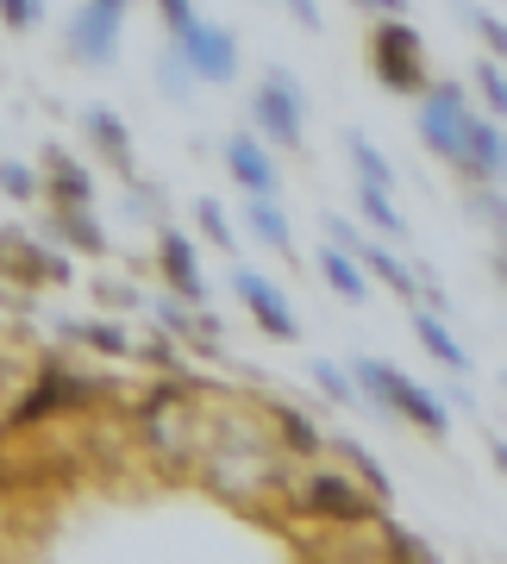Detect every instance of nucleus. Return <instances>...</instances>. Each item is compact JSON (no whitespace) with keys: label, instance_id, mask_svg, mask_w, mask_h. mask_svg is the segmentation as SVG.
Instances as JSON below:
<instances>
[{"label":"nucleus","instance_id":"39448f33","mask_svg":"<svg viewBox=\"0 0 507 564\" xmlns=\"http://www.w3.org/2000/svg\"><path fill=\"white\" fill-rule=\"evenodd\" d=\"M251 120L264 126L276 144H301V120H307V101L301 88L283 76V69H269V82L251 95Z\"/></svg>","mask_w":507,"mask_h":564},{"label":"nucleus","instance_id":"7ed1b4c3","mask_svg":"<svg viewBox=\"0 0 507 564\" xmlns=\"http://www.w3.org/2000/svg\"><path fill=\"white\" fill-rule=\"evenodd\" d=\"M176 57L188 63V76L195 82H232L239 76V44L225 25H207V20H188L176 32Z\"/></svg>","mask_w":507,"mask_h":564},{"label":"nucleus","instance_id":"bb28decb","mask_svg":"<svg viewBox=\"0 0 507 564\" xmlns=\"http://www.w3.org/2000/svg\"><path fill=\"white\" fill-rule=\"evenodd\" d=\"M0 20L20 25V32H32V25L44 20V7H38V0H0Z\"/></svg>","mask_w":507,"mask_h":564},{"label":"nucleus","instance_id":"0eeeda50","mask_svg":"<svg viewBox=\"0 0 507 564\" xmlns=\"http://www.w3.org/2000/svg\"><path fill=\"white\" fill-rule=\"evenodd\" d=\"M120 20L125 13H113V7H101V0H88L76 20H69V51H76L81 63H95V69L113 63L120 57Z\"/></svg>","mask_w":507,"mask_h":564},{"label":"nucleus","instance_id":"412c9836","mask_svg":"<svg viewBox=\"0 0 507 564\" xmlns=\"http://www.w3.org/2000/svg\"><path fill=\"white\" fill-rule=\"evenodd\" d=\"M195 220H201V232L220 245V251H232V245H239V232H232V220H225L220 202H195Z\"/></svg>","mask_w":507,"mask_h":564},{"label":"nucleus","instance_id":"f257e3e1","mask_svg":"<svg viewBox=\"0 0 507 564\" xmlns=\"http://www.w3.org/2000/svg\"><path fill=\"white\" fill-rule=\"evenodd\" d=\"M351 383H357V395H370L376 408H388V414H401V421H414L420 433H445V408L432 402L427 389L414 383V377H401L395 364H383V358H357L351 364Z\"/></svg>","mask_w":507,"mask_h":564},{"label":"nucleus","instance_id":"c85d7f7f","mask_svg":"<svg viewBox=\"0 0 507 564\" xmlns=\"http://www.w3.org/2000/svg\"><path fill=\"white\" fill-rule=\"evenodd\" d=\"M163 95H169V101H188V63L183 57L163 63Z\"/></svg>","mask_w":507,"mask_h":564},{"label":"nucleus","instance_id":"1a4fd4ad","mask_svg":"<svg viewBox=\"0 0 507 564\" xmlns=\"http://www.w3.org/2000/svg\"><path fill=\"white\" fill-rule=\"evenodd\" d=\"M295 508H301V514H320V521H345V527L370 514V502L345 484V477H307V484L295 489Z\"/></svg>","mask_w":507,"mask_h":564},{"label":"nucleus","instance_id":"6e6552de","mask_svg":"<svg viewBox=\"0 0 507 564\" xmlns=\"http://www.w3.org/2000/svg\"><path fill=\"white\" fill-rule=\"evenodd\" d=\"M232 289H239V302L251 307V321L264 326L269 339H295V307H288V295H283L269 276H257V270H239V276H232Z\"/></svg>","mask_w":507,"mask_h":564},{"label":"nucleus","instance_id":"9d476101","mask_svg":"<svg viewBox=\"0 0 507 564\" xmlns=\"http://www.w3.org/2000/svg\"><path fill=\"white\" fill-rule=\"evenodd\" d=\"M225 170H232V182H239L244 195H276V163H269V151L257 139H232L225 144Z\"/></svg>","mask_w":507,"mask_h":564},{"label":"nucleus","instance_id":"ddd939ff","mask_svg":"<svg viewBox=\"0 0 507 564\" xmlns=\"http://www.w3.org/2000/svg\"><path fill=\"white\" fill-rule=\"evenodd\" d=\"M244 226H251V239L269 245V251H295V239H288V220H283V207L269 202V195H244Z\"/></svg>","mask_w":507,"mask_h":564},{"label":"nucleus","instance_id":"b1692460","mask_svg":"<svg viewBox=\"0 0 507 564\" xmlns=\"http://www.w3.org/2000/svg\"><path fill=\"white\" fill-rule=\"evenodd\" d=\"M313 383H320L326 395H332V402H357V383H351L339 364H313Z\"/></svg>","mask_w":507,"mask_h":564},{"label":"nucleus","instance_id":"aec40b11","mask_svg":"<svg viewBox=\"0 0 507 564\" xmlns=\"http://www.w3.org/2000/svg\"><path fill=\"white\" fill-rule=\"evenodd\" d=\"M57 226H63V239H69V245H81V251H101V226L88 220L81 207H63L57 202Z\"/></svg>","mask_w":507,"mask_h":564},{"label":"nucleus","instance_id":"c756f323","mask_svg":"<svg viewBox=\"0 0 507 564\" xmlns=\"http://www.w3.org/2000/svg\"><path fill=\"white\" fill-rule=\"evenodd\" d=\"M476 82H483V101L488 107L507 101V82H502V69H495V63H483V69H476Z\"/></svg>","mask_w":507,"mask_h":564},{"label":"nucleus","instance_id":"4468645a","mask_svg":"<svg viewBox=\"0 0 507 564\" xmlns=\"http://www.w3.org/2000/svg\"><path fill=\"white\" fill-rule=\"evenodd\" d=\"M88 139L101 144V158L120 170V176H132V139H125L120 113H107V107H88Z\"/></svg>","mask_w":507,"mask_h":564},{"label":"nucleus","instance_id":"5701e85b","mask_svg":"<svg viewBox=\"0 0 507 564\" xmlns=\"http://www.w3.org/2000/svg\"><path fill=\"white\" fill-rule=\"evenodd\" d=\"M276 421H283V440L295 445V452H320V426L307 421V414H295V408H283Z\"/></svg>","mask_w":507,"mask_h":564},{"label":"nucleus","instance_id":"a878e982","mask_svg":"<svg viewBox=\"0 0 507 564\" xmlns=\"http://www.w3.org/2000/svg\"><path fill=\"white\" fill-rule=\"evenodd\" d=\"M76 339H81V345H95V351H125V333H120V326H107V321L76 326Z\"/></svg>","mask_w":507,"mask_h":564},{"label":"nucleus","instance_id":"4be33fe9","mask_svg":"<svg viewBox=\"0 0 507 564\" xmlns=\"http://www.w3.org/2000/svg\"><path fill=\"white\" fill-rule=\"evenodd\" d=\"M357 207H364L370 220H376V232H407L401 214L388 207V188H357Z\"/></svg>","mask_w":507,"mask_h":564},{"label":"nucleus","instance_id":"f8f14e48","mask_svg":"<svg viewBox=\"0 0 507 564\" xmlns=\"http://www.w3.org/2000/svg\"><path fill=\"white\" fill-rule=\"evenodd\" d=\"M44 176H51V195H57L63 207H88V195H95L88 170H81L69 151H44Z\"/></svg>","mask_w":507,"mask_h":564},{"label":"nucleus","instance_id":"f03ea898","mask_svg":"<svg viewBox=\"0 0 507 564\" xmlns=\"http://www.w3.org/2000/svg\"><path fill=\"white\" fill-rule=\"evenodd\" d=\"M370 57H376V76H383V88H395V95H420V88H427V44H420V32H414L407 20L376 25Z\"/></svg>","mask_w":507,"mask_h":564},{"label":"nucleus","instance_id":"cd10ccee","mask_svg":"<svg viewBox=\"0 0 507 564\" xmlns=\"http://www.w3.org/2000/svg\"><path fill=\"white\" fill-rule=\"evenodd\" d=\"M345 458H351V464H357V470H364V484H370V489H376V496H388V477H383V464L370 458L364 445H351V440H345Z\"/></svg>","mask_w":507,"mask_h":564},{"label":"nucleus","instance_id":"423d86ee","mask_svg":"<svg viewBox=\"0 0 507 564\" xmlns=\"http://www.w3.org/2000/svg\"><path fill=\"white\" fill-rule=\"evenodd\" d=\"M0 276L13 282H69V263L57 251H44L20 232V226H0Z\"/></svg>","mask_w":507,"mask_h":564},{"label":"nucleus","instance_id":"473e14b6","mask_svg":"<svg viewBox=\"0 0 507 564\" xmlns=\"http://www.w3.org/2000/svg\"><path fill=\"white\" fill-rule=\"evenodd\" d=\"M370 13H401V0H364Z\"/></svg>","mask_w":507,"mask_h":564},{"label":"nucleus","instance_id":"2eb2a0df","mask_svg":"<svg viewBox=\"0 0 507 564\" xmlns=\"http://www.w3.org/2000/svg\"><path fill=\"white\" fill-rule=\"evenodd\" d=\"M470 176H495L502 170V132L488 120H470V139H464V158H458Z\"/></svg>","mask_w":507,"mask_h":564},{"label":"nucleus","instance_id":"6ab92c4d","mask_svg":"<svg viewBox=\"0 0 507 564\" xmlns=\"http://www.w3.org/2000/svg\"><path fill=\"white\" fill-rule=\"evenodd\" d=\"M364 263H370V270H376V276L388 282V289H395V295H401V302H414V295H420V282L407 276V263H401V258H388V251H376V245H370V251H364Z\"/></svg>","mask_w":507,"mask_h":564},{"label":"nucleus","instance_id":"dca6fc26","mask_svg":"<svg viewBox=\"0 0 507 564\" xmlns=\"http://www.w3.org/2000/svg\"><path fill=\"white\" fill-rule=\"evenodd\" d=\"M414 333H420V345H427V351H432V358H439V364H451L458 377H464V370H470V351H464V345H458V339H451V326L439 321V314H420V321H414Z\"/></svg>","mask_w":507,"mask_h":564},{"label":"nucleus","instance_id":"a211bd4d","mask_svg":"<svg viewBox=\"0 0 507 564\" xmlns=\"http://www.w3.org/2000/svg\"><path fill=\"white\" fill-rule=\"evenodd\" d=\"M345 151H351V163H357V176H364L357 188H395V170H388V158L364 139V132H351Z\"/></svg>","mask_w":507,"mask_h":564},{"label":"nucleus","instance_id":"20e7f679","mask_svg":"<svg viewBox=\"0 0 507 564\" xmlns=\"http://www.w3.org/2000/svg\"><path fill=\"white\" fill-rule=\"evenodd\" d=\"M470 101H464V88H432L427 107H420V139H427V151H439V158H464V139H470Z\"/></svg>","mask_w":507,"mask_h":564},{"label":"nucleus","instance_id":"f3484780","mask_svg":"<svg viewBox=\"0 0 507 564\" xmlns=\"http://www.w3.org/2000/svg\"><path fill=\"white\" fill-rule=\"evenodd\" d=\"M320 270H326V282H332L339 295H351V302H364V295H370L364 263H357V258H345V245H332V251H320Z\"/></svg>","mask_w":507,"mask_h":564},{"label":"nucleus","instance_id":"393cba45","mask_svg":"<svg viewBox=\"0 0 507 564\" xmlns=\"http://www.w3.org/2000/svg\"><path fill=\"white\" fill-rule=\"evenodd\" d=\"M0 188H7L13 202H32V195H38V176H32L25 163H0Z\"/></svg>","mask_w":507,"mask_h":564},{"label":"nucleus","instance_id":"9b49d317","mask_svg":"<svg viewBox=\"0 0 507 564\" xmlns=\"http://www.w3.org/2000/svg\"><path fill=\"white\" fill-rule=\"evenodd\" d=\"M157 263H163V276H169L176 295H188V302L207 295V276H201V263H195V251H188L183 232H157Z\"/></svg>","mask_w":507,"mask_h":564},{"label":"nucleus","instance_id":"2f4dec72","mask_svg":"<svg viewBox=\"0 0 507 564\" xmlns=\"http://www.w3.org/2000/svg\"><path fill=\"white\" fill-rule=\"evenodd\" d=\"M288 13H295L301 25H320V7H313V0H288Z\"/></svg>","mask_w":507,"mask_h":564},{"label":"nucleus","instance_id":"72a5a7b5","mask_svg":"<svg viewBox=\"0 0 507 564\" xmlns=\"http://www.w3.org/2000/svg\"><path fill=\"white\" fill-rule=\"evenodd\" d=\"M101 7H113V13H125V0H101Z\"/></svg>","mask_w":507,"mask_h":564},{"label":"nucleus","instance_id":"7c9ffc66","mask_svg":"<svg viewBox=\"0 0 507 564\" xmlns=\"http://www.w3.org/2000/svg\"><path fill=\"white\" fill-rule=\"evenodd\" d=\"M157 13H163V25H169V32H183V25L195 20V7H188V0H157Z\"/></svg>","mask_w":507,"mask_h":564}]
</instances>
